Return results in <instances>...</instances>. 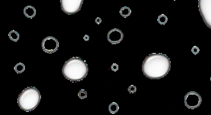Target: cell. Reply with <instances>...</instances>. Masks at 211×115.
Wrapping results in <instances>:
<instances>
[{"label": "cell", "mask_w": 211, "mask_h": 115, "mask_svg": "<svg viewBox=\"0 0 211 115\" xmlns=\"http://www.w3.org/2000/svg\"><path fill=\"white\" fill-rule=\"evenodd\" d=\"M198 8L204 22L211 29V0H198Z\"/></svg>", "instance_id": "obj_5"}, {"label": "cell", "mask_w": 211, "mask_h": 115, "mask_svg": "<svg viewBox=\"0 0 211 115\" xmlns=\"http://www.w3.org/2000/svg\"><path fill=\"white\" fill-rule=\"evenodd\" d=\"M25 65L22 63H18L14 67V70L16 73L21 74L25 70Z\"/></svg>", "instance_id": "obj_13"}, {"label": "cell", "mask_w": 211, "mask_h": 115, "mask_svg": "<svg viewBox=\"0 0 211 115\" xmlns=\"http://www.w3.org/2000/svg\"><path fill=\"white\" fill-rule=\"evenodd\" d=\"M123 39V32L118 28H113L110 30L107 35L108 41L111 44H117L122 41Z\"/></svg>", "instance_id": "obj_8"}, {"label": "cell", "mask_w": 211, "mask_h": 115, "mask_svg": "<svg viewBox=\"0 0 211 115\" xmlns=\"http://www.w3.org/2000/svg\"><path fill=\"white\" fill-rule=\"evenodd\" d=\"M210 81H211V77H210Z\"/></svg>", "instance_id": "obj_22"}, {"label": "cell", "mask_w": 211, "mask_h": 115, "mask_svg": "<svg viewBox=\"0 0 211 115\" xmlns=\"http://www.w3.org/2000/svg\"><path fill=\"white\" fill-rule=\"evenodd\" d=\"M128 92L130 93H135L136 92V87L135 85H130L128 88Z\"/></svg>", "instance_id": "obj_17"}, {"label": "cell", "mask_w": 211, "mask_h": 115, "mask_svg": "<svg viewBox=\"0 0 211 115\" xmlns=\"http://www.w3.org/2000/svg\"><path fill=\"white\" fill-rule=\"evenodd\" d=\"M8 36L9 39L13 42H18L19 40V34L18 32L15 31V30L10 32L8 33Z\"/></svg>", "instance_id": "obj_11"}, {"label": "cell", "mask_w": 211, "mask_h": 115, "mask_svg": "<svg viewBox=\"0 0 211 115\" xmlns=\"http://www.w3.org/2000/svg\"><path fill=\"white\" fill-rule=\"evenodd\" d=\"M120 14L122 15L123 18H127L131 14V10L128 6H123V7L120 9Z\"/></svg>", "instance_id": "obj_10"}, {"label": "cell", "mask_w": 211, "mask_h": 115, "mask_svg": "<svg viewBox=\"0 0 211 115\" xmlns=\"http://www.w3.org/2000/svg\"><path fill=\"white\" fill-rule=\"evenodd\" d=\"M83 39H84V40H85V41H88V40H89L90 39V37L88 35H86L84 36V37H83Z\"/></svg>", "instance_id": "obj_20"}, {"label": "cell", "mask_w": 211, "mask_h": 115, "mask_svg": "<svg viewBox=\"0 0 211 115\" xmlns=\"http://www.w3.org/2000/svg\"><path fill=\"white\" fill-rule=\"evenodd\" d=\"M171 69V61L166 55L151 53L142 63V72L150 79H160L165 77Z\"/></svg>", "instance_id": "obj_1"}, {"label": "cell", "mask_w": 211, "mask_h": 115, "mask_svg": "<svg viewBox=\"0 0 211 115\" xmlns=\"http://www.w3.org/2000/svg\"><path fill=\"white\" fill-rule=\"evenodd\" d=\"M157 22H158L161 25H165L167 22H168V18H167V16L165 14L160 15H159L158 18H157Z\"/></svg>", "instance_id": "obj_14"}, {"label": "cell", "mask_w": 211, "mask_h": 115, "mask_svg": "<svg viewBox=\"0 0 211 115\" xmlns=\"http://www.w3.org/2000/svg\"><path fill=\"white\" fill-rule=\"evenodd\" d=\"M88 67L84 60L73 57L65 63L62 74L67 79L71 82H79L84 79L88 74Z\"/></svg>", "instance_id": "obj_2"}, {"label": "cell", "mask_w": 211, "mask_h": 115, "mask_svg": "<svg viewBox=\"0 0 211 115\" xmlns=\"http://www.w3.org/2000/svg\"><path fill=\"white\" fill-rule=\"evenodd\" d=\"M41 100V95L35 87H28L19 94L18 104L23 111L29 112L39 106Z\"/></svg>", "instance_id": "obj_3"}, {"label": "cell", "mask_w": 211, "mask_h": 115, "mask_svg": "<svg viewBox=\"0 0 211 115\" xmlns=\"http://www.w3.org/2000/svg\"><path fill=\"white\" fill-rule=\"evenodd\" d=\"M202 102L200 95L196 92H189L184 96V104L185 106L190 109H195L198 107Z\"/></svg>", "instance_id": "obj_6"}, {"label": "cell", "mask_w": 211, "mask_h": 115, "mask_svg": "<svg viewBox=\"0 0 211 115\" xmlns=\"http://www.w3.org/2000/svg\"><path fill=\"white\" fill-rule=\"evenodd\" d=\"M59 42L57 39L53 36H48L43 39L42 48L44 52L48 54H53L58 49Z\"/></svg>", "instance_id": "obj_7"}, {"label": "cell", "mask_w": 211, "mask_h": 115, "mask_svg": "<svg viewBox=\"0 0 211 115\" xmlns=\"http://www.w3.org/2000/svg\"><path fill=\"white\" fill-rule=\"evenodd\" d=\"M24 15L29 19H32L36 15V9L33 6L28 5L24 8Z\"/></svg>", "instance_id": "obj_9"}, {"label": "cell", "mask_w": 211, "mask_h": 115, "mask_svg": "<svg viewBox=\"0 0 211 115\" xmlns=\"http://www.w3.org/2000/svg\"><path fill=\"white\" fill-rule=\"evenodd\" d=\"M119 110L118 104L116 102H112L109 106V111L111 114H115Z\"/></svg>", "instance_id": "obj_12"}, {"label": "cell", "mask_w": 211, "mask_h": 115, "mask_svg": "<svg viewBox=\"0 0 211 115\" xmlns=\"http://www.w3.org/2000/svg\"><path fill=\"white\" fill-rule=\"evenodd\" d=\"M78 97L79 99H86V98L87 97V92H86V90H83V89L80 90L78 93Z\"/></svg>", "instance_id": "obj_15"}, {"label": "cell", "mask_w": 211, "mask_h": 115, "mask_svg": "<svg viewBox=\"0 0 211 115\" xmlns=\"http://www.w3.org/2000/svg\"><path fill=\"white\" fill-rule=\"evenodd\" d=\"M102 22V19L100 18H99V17H98V18H97L96 19H95V23L97 24V25H99V24H100Z\"/></svg>", "instance_id": "obj_19"}, {"label": "cell", "mask_w": 211, "mask_h": 115, "mask_svg": "<svg viewBox=\"0 0 211 115\" xmlns=\"http://www.w3.org/2000/svg\"><path fill=\"white\" fill-rule=\"evenodd\" d=\"M191 52L194 55H196L200 52V49L197 46H193L191 49Z\"/></svg>", "instance_id": "obj_16"}, {"label": "cell", "mask_w": 211, "mask_h": 115, "mask_svg": "<svg viewBox=\"0 0 211 115\" xmlns=\"http://www.w3.org/2000/svg\"><path fill=\"white\" fill-rule=\"evenodd\" d=\"M173 1H176V0H173Z\"/></svg>", "instance_id": "obj_21"}, {"label": "cell", "mask_w": 211, "mask_h": 115, "mask_svg": "<svg viewBox=\"0 0 211 115\" xmlns=\"http://www.w3.org/2000/svg\"><path fill=\"white\" fill-rule=\"evenodd\" d=\"M111 69L113 72H116L118 70V65L116 63H113L111 66Z\"/></svg>", "instance_id": "obj_18"}, {"label": "cell", "mask_w": 211, "mask_h": 115, "mask_svg": "<svg viewBox=\"0 0 211 115\" xmlns=\"http://www.w3.org/2000/svg\"><path fill=\"white\" fill-rule=\"evenodd\" d=\"M84 0H60L63 12L68 15H73L81 10Z\"/></svg>", "instance_id": "obj_4"}]
</instances>
